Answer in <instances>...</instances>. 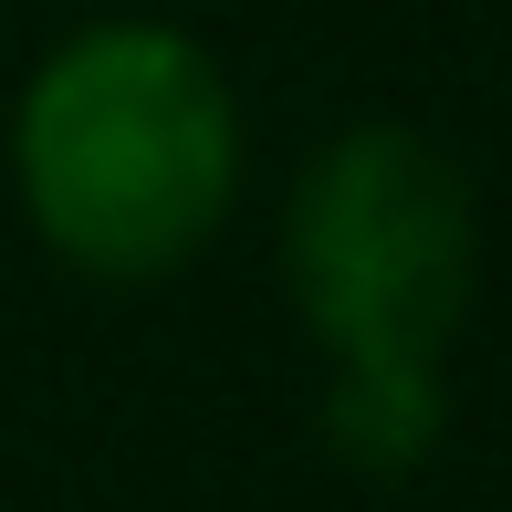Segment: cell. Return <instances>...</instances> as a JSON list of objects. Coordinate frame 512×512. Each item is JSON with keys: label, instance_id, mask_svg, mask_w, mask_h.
I'll use <instances>...</instances> for the list:
<instances>
[{"label": "cell", "instance_id": "6da1fadb", "mask_svg": "<svg viewBox=\"0 0 512 512\" xmlns=\"http://www.w3.org/2000/svg\"><path fill=\"white\" fill-rule=\"evenodd\" d=\"M481 272L471 178L418 126H345L304 157L283 199V283L324 345L335 460L398 481L450 429V356Z\"/></svg>", "mask_w": 512, "mask_h": 512}, {"label": "cell", "instance_id": "7a4b0ae2", "mask_svg": "<svg viewBox=\"0 0 512 512\" xmlns=\"http://www.w3.org/2000/svg\"><path fill=\"white\" fill-rule=\"evenodd\" d=\"M32 230L95 283H168L241 189V105L178 21H84L42 53L11 115Z\"/></svg>", "mask_w": 512, "mask_h": 512}]
</instances>
